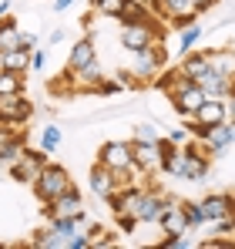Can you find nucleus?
Returning <instances> with one entry per match:
<instances>
[{"instance_id":"nucleus-1","label":"nucleus","mask_w":235,"mask_h":249,"mask_svg":"<svg viewBox=\"0 0 235 249\" xmlns=\"http://www.w3.org/2000/svg\"><path fill=\"white\" fill-rule=\"evenodd\" d=\"M74 182H71V172L64 165H57V162H47V165L40 168V175L31 182V189H34V196H37V202H54L61 192H67Z\"/></svg>"},{"instance_id":"nucleus-2","label":"nucleus","mask_w":235,"mask_h":249,"mask_svg":"<svg viewBox=\"0 0 235 249\" xmlns=\"http://www.w3.org/2000/svg\"><path fill=\"white\" fill-rule=\"evenodd\" d=\"M168 98H171V108L178 111V118H188V115H195V111H198V105H201L208 94H205L192 78L178 74V78H175V88L168 91Z\"/></svg>"},{"instance_id":"nucleus-3","label":"nucleus","mask_w":235,"mask_h":249,"mask_svg":"<svg viewBox=\"0 0 235 249\" xmlns=\"http://www.w3.org/2000/svg\"><path fill=\"white\" fill-rule=\"evenodd\" d=\"M34 118V101L20 91V94H0V124L7 128H20Z\"/></svg>"},{"instance_id":"nucleus-4","label":"nucleus","mask_w":235,"mask_h":249,"mask_svg":"<svg viewBox=\"0 0 235 249\" xmlns=\"http://www.w3.org/2000/svg\"><path fill=\"white\" fill-rule=\"evenodd\" d=\"M161 27H158V20L151 24H124L121 27V47L128 51V54H138V51H148L151 41H161Z\"/></svg>"},{"instance_id":"nucleus-5","label":"nucleus","mask_w":235,"mask_h":249,"mask_svg":"<svg viewBox=\"0 0 235 249\" xmlns=\"http://www.w3.org/2000/svg\"><path fill=\"white\" fill-rule=\"evenodd\" d=\"M44 215H47V219L61 215V219H78V222H84V199H81V192L71 185V189L61 192L54 202H44Z\"/></svg>"},{"instance_id":"nucleus-6","label":"nucleus","mask_w":235,"mask_h":249,"mask_svg":"<svg viewBox=\"0 0 235 249\" xmlns=\"http://www.w3.org/2000/svg\"><path fill=\"white\" fill-rule=\"evenodd\" d=\"M131 159H134V168L145 178L161 172V148H158V142H131Z\"/></svg>"},{"instance_id":"nucleus-7","label":"nucleus","mask_w":235,"mask_h":249,"mask_svg":"<svg viewBox=\"0 0 235 249\" xmlns=\"http://www.w3.org/2000/svg\"><path fill=\"white\" fill-rule=\"evenodd\" d=\"M47 162H50V159H47V152H44V148H27V155H24L17 165H10V178H14V182L31 185V182L40 175V168L47 165Z\"/></svg>"},{"instance_id":"nucleus-8","label":"nucleus","mask_w":235,"mask_h":249,"mask_svg":"<svg viewBox=\"0 0 235 249\" xmlns=\"http://www.w3.org/2000/svg\"><path fill=\"white\" fill-rule=\"evenodd\" d=\"M229 145H235V122L229 118V122L215 124V128H208L205 131V138H201V148L208 152V159H218V155H225V148Z\"/></svg>"},{"instance_id":"nucleus-9","label":"nucleus","mask_w":235,"mask_h":249,"mask_svg":"<svg viewBox=\"0 0 235 249\" xmlns=\"http://www.w3.org/2000/svg\"><path fill=\"white\" fill-rule=\"evenodd\" d=\"M192 122H198L201 128H215V124L229 122V105H225V98H205L201 105H198L195 115H188ZM185 122V118H182Z\"/></svg>"},{"instance_id":"nucleus-10","label":"nucleus","mask_w":235,"mask_h":249,"mask_svg":"<svg viewBox=\"0 0 235 249\" xmlns=\"http://www.w3.org/2000/svg\"><path fill=\"white\" fill-rule=\"evenodd\" d=\"M98 162H101L104 168L134 165V159H131V142H104V145L98 148Z\"/></svg>"},{"instance_id":"nucleus-11","label":"nucleus","mask_w":235,"mask_h":249,"mask_svg":"<svg viewBox=\"0 0 235 249\" xmlns=\"http://www.w3.org/2000/svg\"><path fill=\"white\" fill-rule=\"evenodd\" d=\"M141 185L134 182V185H124V189H115L111 196H108V206L115 215H134L138 212V202H141Z\"/></svg>"},{"instance_id":"nucleus-12","label":"nucleus","mask_w":235,"mask_h":249,"mask_svg":"<svg viewBox=\"0 0 235 249\" xmlns=\"http://www.w3.org/2000/svg\"><path fill=\"white\" fill-rule=\"evenodd\" d=\"M161 212H165V192L161 189H145L141 192V202H138V212H134L138 226L141 222H158Z\"/></svg>"},{"instance_id":"nucleus-13","label":"nucleus","mask_w":235,"mask_h":249,"mask_svg":"<svg viewBox=\"0 0 235 249\" xmlns=\"http://www.w3.org/2000/svg\"><path fill=\"white\" fill-rule=\"evenodd\" d=\"M232 199L229 192H212V196H205L198 209H201V219L205 222H215V219H222V215H232Z\"/></svg>"},{"instance_id":"nucleus-14","label":"nucleus","mask_w":235,"mask_h":249,"mask_svg":"<svg viewBox=\"0 0 235 249\" xmlns=\"http://www.w3.org/2000/svg\"><path fill=\"white\" fill-rule=\"evenodd\" d=\"M91 61H98V44L94 37H81L78 44H71V54H67V71H81L84 64H91Z\"/></svg>"},{"instance_id":"nucleus-15","label":"nucleus","mask_w":235,"mask_h":249,"mask_svg":"<svg viewBox=\"0 0 235 249\" xmlns=\"http://www.w3.org/2000/svg\"><path fill=\"white\" fill-rule=\"evenodd\" d=\"M158 226L165 229V236H188V219H185V209H182V202L165 209V212L158 215Z\"/></svg>"},{"instance_id":"nucleus-16","label":"nucleus","mask_w":235,"mask_h":249,"mask_svg":"<svg viewBox=\"0 0 235 249\" xmlns=\"http://www.w3.org/2000/svg\"><path fill=\"white\" fill-rule=\"evenodd\" d=\"M71 74H74V91H84V94H98V84L104 81V71L98 61L84 64L81 71H71Z\"/></svg>"},{"instance_id":"nucleus-17","label":"nucleus","mask_w":235,"mask_h":249,"mask_svg":"<svg viewBox=\"0 0 235 249\" xmlns=\"http://www.w3.org/2000/svg\"><path fill=\"white\" fill-rule=\"evenodd\" d=\"M115 20H121V27L124 24H151L155 20L151 17V3L148 0H124V7H121V14Z\"/></svg>"},{"instance_id":"nucleus-18","label":"nucleus","mask_w":235,"mask_h":249,"mask_svg":"<svg viewBox=\"0 0 235 249\" xmlns=\"http://www.w3.org/2000/svg\"><path fill=\"white\" fill-rule=\"evenodd\" d=\"M212 68H208V51H188V54H182V68H178V74H185V78H192L198 81L201 74H208Z\"/></svg>"},{"instance_id":"nucleus-19","label":"nucleus","mask_w":235,"mask_h":249,"mask_svg":"<svg viewBox=\"0 0 235 249\" xmlns=\"http://www.w3.org/2000/svg\"><path fill=\"white\" fill-rule=\"evenodd\" d=\"M24 155H27V135L24 131H14V138L0 145V165L10 168V165H17Z\"/></svg>"},{"instance_id":"nucleus-20","label":"nucleus","mask_w":235,"mask_h":249,"mask_svg":"<svg viewBox=\"0 0 235 249\" xmlns=\"http://www.w3.org/2000/svg\"><path fill=\"white\" fill-rule=\"evenodd\" d=\"M87 185H91V192H94L98 199H104V202H108V196L115 192V178H111V168H104L101 162H94V168H91V178H87Z\"/></svg>"},{"instance_id":"nucleus-21","label":"nucleus","mask_w":235,"mask_h":249,"mask_svg":"<svg viewBox=\"0 0 235 249\" xmlns=\"http://www.w3.org/2000/svg\"><path fill=\"white\" fill-rule=\"evenodd\" d=\"M0 68H3V71L27 74V71H31V51H24V47H10V51H3V54H0Z\"/></svg>"},{"instance_id":"nucleus-22","label":"nucleus","mask_w":235,"mask_h":249,"mask_svg":"<svg viewBox=\"0 0 235 249\" xmlns=\"http://www.w3.org/2000/svg\"><path fill=\"white\" fill-rule=\"evenodd\" d=\"M208 68L222 78H232L235 81V51L222 47V51H208Z\"/></svg>"},{"instance_id":"nucleus-23","label":"nucleus","mask_w":235,"mask_h":249,"mask_svg":"<svg viewBox=\"0 0 235 249\" xmlns=\"http://www.w3.org/2000/svg\"><path fill=\"white\" fill-rule=\"evenodd\" d=\"M131 74H134V81L138 84H148L158 78V64L151 61V54L148 51H138L134 54V68H131Z\"/></svg>"},{"instance_id":"nucleus-24","label":"nucleus","mask_w":235,"mask_h":249,"mask_svg":"<svg viewBox=\"0 0 235 249\" xmlns=\"http://www.w3.org/2000/svg\"><path fill=\"white\" fill-rule=\"evenodd\" d=\"M17 17H10V14H3L0 17V54L3 51H10V47H17Z\"/></svg>"},{"instance_id":"nucleus-25","label":"nucleus","mask_w":235,"mask_h":249,"mask_svg":"<svg viewBox=\"0 0 235 249\" xmlns=\"http://www.w3.org/2000/svg\"><path fill=\"white\" fill-rule=\"evenodd\" d=\"M161 138H165V131L158 122H141L131 131V142H161Z\"/></svg>"},{"instance_id":"nucleus-26","label":"nucleus","mask_w":235,"mask_h":249,"mask_svg":"<svg viewBox=\"0 0 235 249\" xmlns=\"http://www.w3.org/2000/svg\"><path fill=\"white\" fill-rule=\"evenodd\" d=\"M198 41H201V27H198V24L182 27V31H178V54H188Z\"/></svg>"},{"instance_id":"nucleus-27","label":"nucleus","mask_w":235,"mask_h":249,"mask_svg":"<svg viewBox=\"0 0 235 249\" xmlns=\"http://www.w3.org/2000/svg\"><path fill=\"white\" fill-rule=\"evenodd\" d=\"M20 91H24V74L0 68V94H20Z\"/></svg>"},{"instance_id":"nucleus-28","label":"nucleus","mask_w":235,"mask_h":249,"mask_svg":"<svg viewBox=\"0 0 235 249\" xmlns=\"http://www.w3.org/2000/svg\"><path fill=\"white\" fill-rule=\"evenodd\" d=\"M57 145H61V128H57V124H44V131H40V148L50 155V152H57Z\"/></svg>"},{"instance_id":"nucleus-29","label":"nucleus","mask_w":235,"mask_h":249,"mask_svg":"<svg viewBox=\"0 0 235 249\" xmlns=\"http://www.w3.org/2000/svg\"><path fill=\"white\" fill-rule=\"evenodd\" d=\"M121 7H124V0H91V10H98V14L111 17V20L121 14Z\"/></svg>"},{"instance_id":"nucleus-30","label":"nucleus","mask_w":235,"mask_h":249,"mask_svg":"<svg viewBox=\"0 0 235 249\" xmlns=\"http://www.w3.org/2000/svg\"><path fill=\"white\" fill-rule=\"evenodd\" d=\"M182 209H185V219H188V232L205 226V219H201V209H198V202H182Z\"/></svg>"},{"instance_id":"nucleus-31","label":"nucleus","mask_w":235,"mask_h":249,"mask_svg":"<svg viewBox=\"0 0 235 249\" xmlns=\"http://www.w3.org/2000/svg\"><path fill=\"white\" fill-rule=\"evenodd\" d=\"M148 54H151V61L158 64V71H161V68L168 64V47H165L161 41H151V47H148Z\"/></svg>"},{"instance_id":"nucleus-32","label":"nucleus","mask_w":235,"mask_h":249,"mask_svg":"<svg viewBox=\"0 0 235 249\" xmlns=\"http://www.w3.org/2000/svg\"><path fill=\"white\" fill-rule=\"evenodd\" d=\"M165 138H168V142H171V145H185V142H188V138H192V131H188V128H185V124H182V128H171V131H168V135H165Z\"/></svg>"},{"instance_id":"nucleus-33","label":"nucleus","mask_w":235,"mask_h":249,"mask_svg":"<svg viewBox=\"0 0 235 249\" xmlns=\"http://www.w3.org/2000/svg\"><path fill=\"white\" fill-rule=\"evenodd\" d=\"M115 219H118V232H124V236H131L138 229V219L134 215H115Z\"/></svg>"},{"instance_id":"nucleus-34","label":"nucleus","mask_w":235,"mask_h":249,"mask_svg":"<svg viewBox=\"0 0 235 249\" xmlns=\"http://www.w3.org/2000/svg\"><path fill=\"white\" fill-rule=\"evenodd\" d=\"M44 64H47V51L44 47H34L31 51V71H44Z\"/></svg>"},{"instance_id":"nucleus-35","label":"nucleus","mask_w":235,"mask_h":249,"mask_svg":"<svg viewBox=\"0 0 235 249\" xmlns=\"http://www.w3.org/2000/svg\"><path fill=\"white\" fill-rule=\"evenodd\" d=\"M192 243L185 239V236H165L161 239V249H188Z\"/></svg>"},{"instance_id":"nucleus-36","label":"nucleus","mask_w":235,"mask_h":249,"mask_svg":"<svg viewBox=\"0 0 235 249\" xmlns=\"http://www.w3.org/2000/svg\"><path fill=\"white\" fill-rule=\"evenodd\" d=\"M118 91H121V81H111V78H104V81L98 84V94H104V98H111V94H118Z\"/></svg>"},{"instance_id":"nucleus-37","label":"nucleus","mask_w":235,"mask_h":249,"mask_svg":"<svg viewBox=\"0 0 235 249\" xmlns=\"http://www.w3.org/2000/svg\"><path fill=\"white\" fill-rule=\"evenodd\" d=\"M17 47L34 51V47H37V37H34V34H27V31H17Z\"/></svg>"},{"instance_id":"nucleus-38","label":"nucleus","mask_w":235,"mask_h":249,"mask_svg":"<svg viewBox=\"0 0 235 249\" xmlns=\"http://www.w3.org/2000/svg\"><path fill=\"white\" fill-rule=\"evenodd\" d=\"M192 7H195V14L201 17L205 10H212V7H215V0H192Z\"/></svg>"},{"instance_id":"nucleus-39","label":"nucleus","mask_w":235,"mask_h":249,"mask_svg":"<svg viewBox=\"0 0 235 249\" xmlns=\"http://www.w3.org/2000/svg\"><path fill=\"white\" fill-rule=\"evenodd\" d=\"M10 138H14V128H7V124H0V145H3V142H10Z\"/></svg>"},{"instance_id":"nucleus-40","label":"nucleus","mask_w":235,"mask_h":249,"mask_svg":"<svg viewBox=\"0 0 235 249\" xmlns=\"http://www.w3.org/2000/svg\"><path fill=\"white\" fill-rule=\"evenodd\" d=\"M71 3H74V0H54V10H57V14H64Z\"/></svg>"},{"instance_id":"nucleus-41","label":"nucleus","mask_w":235,"mask_h":249,"mask_svg":"<svg viewBox=\"0 0 235 249\" xmlns=\"http://www.w3.org/2000/svg\"><path fill=\"white\" fill-rule=\"evenodd\" d=\"M225 105H229V118H232V122H235V91H232V94H229V98H225Z\"/></svg>"},{"instance_id":"nucleus-42","label":"nucleus","mask_w":235,"mask_h":249,"mask_svg":"<svg viewBox=\"0 0 235 249\" xmlns=\"http://www.w3.org/2000/svg\"><path fill=\"white\" fill-rule=\"evenodd\" d=\"M64 41V31H61V27H57V31H50V44H61Z\"/></svg>"},{"instance_id":"nucleus-43","label":"nucleus","mask_w":235,"mask_h":249,"mask_svg":"<svg viewBox=\"0 0 235 249\" xmlns=\"http://www.w3.org/2000/svg\"><path fill=\"white\" fill-rule=\"evenodd\" d=\"M3 14H10V0H0V17Z\"/></svg>"},{"instance_id":"nucleus-44","label":"nucleus","mask_w":235,"mask_h":249,"mask_svg":"<svg viewBox=\"0 0 235 249\" xmlns=\"http://www.w3.org/2000/svg\"><path fill=\"white\" fill-rule=\"evenodd\" d=\"M148 3H151V0H148Z\"/></svg>"}]
</instances>
